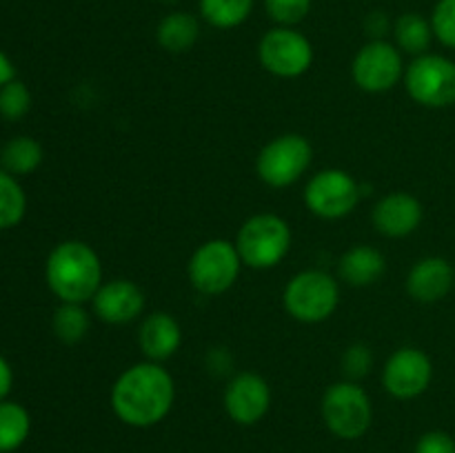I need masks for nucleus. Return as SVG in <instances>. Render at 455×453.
<instances>
[{
  "instance_id": "1",
  "label": "nucleus",
  "mask_w": 455,
  "mask_h": 453,
  "mask_svg": "<svg viewBox=\"0 0 455 453\" xmlns=\"http://www.w3.org/2000/svg\"><path fill=\"white\" fill-rule=\"evenodd\" d=\"M176 402V382L160 362L132 364L111 386V409L127 426L149 429L172 411Z\"/></svg>"
},
{
  "instance_id": "2",
  "label": "nucleus",
  "mask_w": 455,
  "mask_h": 453,
  "mask_svg": "<svg viewBox=\"0 0 455 453\" xmlns=\"http://www.w3.org/2000/svg\"><path fill=\"white\" fill-rule=\"evenodd\" d=\"M44 280L60 302L93 300L102 284V262L92 244L83 240H62L49 251Z\"/></svg>"
},
{
  "instance_id": "3",
  "label": "nucleus",
  "mask_w": 455,
  "mask_h": 453,
  "mask_svg": "<svg viewBox=\"0 0 455 453\" xmlns=\"http://www.w3.org/2000/svg\"><path fill=\"white\" fill-rule=\"evenodd\" d=\"M235 249L243 258V265L251 269H274L291 249L289 222L275 213H256L240 226Z\"/></svg>"
},
{
  "instance_id": "4",
  "label": "nucleus",
  "mask_w": 455,
  "mask_h": 453,
  "mask_svg": "<svg viewBox=\"0 0 455 453\" xmlns=\"http://www.w3.org/2000/svg\"><path fill=\"white\" fill-rule=\"evenodd\" d=\"M287 314L305 324L324 322L333 315L340 302V287L331 274L307 269L293 275L283 293Z\"/></svg>"
},
{
  "instance_id": "5",
  "label": "nucleus",
  "mask_w": 455,
  "mask_h": 453,
  "mask_svg": "<svg viewBox=\"0 0 455 453\" xmlns=\"http://www.w3.org/2000/svg\"><path fill=\"white\" fill-rule=\"evenodd\" d=\"M240 269H243V258L235 249V242H229L225 238H212L191 253L187 275H189L191 287L198 293L220 296L234 287Z\"/></svg>"
},
{
  "instance_id": "6",
  "label": "nucleus",
  "mask_w": 455,
  "mask_h": 453,
  "mask_svg": "<svg viewBox=\"0 0 455 453\" xmlns=\"http://www.w3.org/2000/svg\"><path fill=\"white\" fill-rule=\"evenodd\" d=\"M323 420L340 440H358L371 429L373 407L367 391L354 380L336 382L323 395Z\"/></svg>"
},
{
  "instance_id": "7",
  "label": "nucleus",
  "mask_w": 455,
  "mask_h": 453,
  "mask_svg": "<svg viewBox=\"0 0 455 453\" xmlns=\"http://www.w3.org/2000/svg\"><path fill=\"white\" fill-rule=\"evenodd\" d=\"M314 147L300 133H283L267 142L256 158V173L265 185L284 189L300 180L311 167Z\"/></svg>"
},
{
  "instance_id": "8",
  "label": "nucleus",
  "mask_w": 455,
  "mask_h": 453,
  "mask_svg": "<svg viewBox=\"0 0 455 453\" xmlns=\"http://www.w3.org/2000/svg\"><path fill=\"white\" fill-rule=\"evenodd\" d=\"M409 96L429 109L455 105V62L440 53H422L413 58L404 71Z\"/></svg>"
},
{
  "instance_id": "9",
  "label": "nucleus",
  "mask_w": 455,
  "mask_h": 453,
  "mask_svg": "<svg viewBox=\"0 0 455 453\" xmlns=\"http://www.w3.org/2000/svg\"><path fill=\"white\" fill-rule=\"evenodd\" d=\"M258 60L271 76L300 78L314 65V44L296 27L275 25L258 43Z\"/></svg>"
},
{
  "instance_id": "10",
  "label": "nucleus",
  "mask_w": 455,
  "mask_h": 453,
  "mask_svg": "<svg viewBox=\"0 0 455 453\" xmlns=\"http://www.w3.org/2000/svg\"><path fill=\"white\" fill-rule=\"evenodd\" d=\"M363 198L358 180L345 169H323L305 187V204L323 220L349 216Z\"/></svg>"
},
{
  "instance_id": "11",
  "label": "nucleus",
  "mask_w": 455,
  "mask_h": 453,
  "mask_svg": "<svg viewBox=\"0 0 455 453\" xmlns=\"http://www.w3.org/2000/svg\"><path fill=\"white\" fill-rule=\"evenodd\" d=\"M403 52L387 40H369L351 62V78L363 91L385 93L404 78Z\"/></svg>"
},
{
  "instance_id": "12",
  "label": "nucleus",
  "mask_w": 455,
  "mask_h": 453,
  "mask_svg": "<svg viewBox=\"0 0 455 453\" xmlns=\"http://www.w3.org/2000/svg\"><path fill=\"white\" fill-rule=\"evenodd\" d=\"M434 380L431 358L418 346H400L382 369V386L398 400H413L425 393Z\"/></svg>"
},
{
  "instance_id": "13",
  "label": "nucleus",
  "mask_w": 455,
  "mask_h": 453,
  "mask_svg": "<svg viewBox=\"0 0 455 453\" xmlns=\"http://www.w3.org/2000/svg\"><path fill=\"white\" fill-rule=\"evenodd\" d=\"M225 411L235 425H258L269 413L271 386L260 373L243 371L234 376L222 395Z\"/></svg>"
},
{
  "instance_id": "14",
  "label": "nucleus",
  "mask_w": 455,
  "mask_h": 453,
  "mask_svg": "<svg viewBox=\"0 0 455 453\" xmlns=\"http://www.w3.org/2000/svg\"><path fill=\"white\" fill-rule=\"evenodd\" d=\"M93 314L107 324H127L145 309V293L133 280H109L102 282L92 300Z\"/></svg>"
},
{
  "instance_id": "15",
  "label": "nucleus",
  "mask_w": 455,
  "mask_h": 453,
  "mask_svg": "<svg viewBox=\"0 0 455 453\" xmlns=\"http://www.w3.org/2000/svg\"><path fill=\"white\" fill-rule=\"evenodd\" d=\"M422 218H425L422 203L407 191H394V194L385 195L378 200L371 211L373 226L378 234L387 235V238L411 235L420 226Z\"/></svg>"
},
{
  "instance_id": "16",
  "label": "nucleus",
  "mask_w": 455,
  "mask_h": 453,
  "mask_svg": "<svg viewBox=\"0 0 455 453\" xmlns=\"http://www.w3.org/2000/svg\"><path fill=\"white\" fill-rule=\"evenodd\" d=\"M455 282V269L440 256H427L411 266L407 275V293L416 302L434 305L447 298Z\"/></svg>"
},
{
  "instance_id": "17",
  "label": "nucleus",
  "mask_w": 455,
  "mask_h": 453,
  "mask_svg": "<svg viewBox=\"0 0 455 453\" xmlns=\"http://www.w3.org/2000/svg\"><path fill=\"white\" fill-rule=\"evenodd\" d=\"M138 345L151 362H164L172 358L182 345V329L178 320L167 311H156L149 314L140 322L138 331Z\"/></svg>"
},
{
  "instance_id": "18",
  "label": "nucleus",
  "mask_w": 455,
  "mask_h": 453,
  "mask_svg": "<svg viewBox=\"0 0 455 453\" xmlns=\"http://www.w3.org/2000/svg\"><path fill=\"white\" fill-rule=\"evenodd\" d=\"M387 271V258L369 244H355L342 253L338 262V275L351 287H369L378 282Z\"/></svg>"
},
{
  "instance_id": "19",
  "label": "nucleus",
  "mask_w": 455,
  "mask_h": 453,
  "mask_svg": "<svg viewBox=\"0 0 455 453\" xmlns=\"http://www.w3.org/2000/svg\"><path fill=\"white\" fill-rule=\"evenodd\" d=\"M200 22L189 12H172L158 22L156 40L169 53H185L198 43Z\"/></svg>"
},
{
  "instance_id": "20",
  "label": "nucleus",
  "mask_w": 455,
  "mask_h": 453,
  "mask_svg": "<svg viewBox=\"0 0 455 453\" xmlns=\"http://www.w3.org/2000/svg\"><path fill=\"white\" fill-rule=\"evenodd\" d=\"M44 151L36 138L16 136L4 142L0 149V169L9 171L12 176H29L43 164Z\"/></svg>"
},
{
  "instance_id": "21",
  "label": "nucleus",
  "mask_w": 455,
  "mask_h": 453,
  "mask_svg": "<svg viewBox=\"0 0 455 453\" xmlns=\"http://www.w3.org/2000/svg\"><path fill=\"white\" fill-rule=\"evenodd\" d=\"M394 38L395 47L403 53H409V56L418 58L422 53H429L431 40L434 36V27H431V20H427L425 16L416 12L403 13L398 20L394 22Z\"/></svg>"
},
{
  "instance_id": "22",
  "label": "nucleus",
  "mask_w": 455,
  "mask_h": 453,
  "mask_svg": "<svg viewBox=\"0 0 455 453\" xmlns=\"http://www.w3.org/2000/svg\"><path fill=\"white\" fill-rule=\"evenodd\" d=\"M31 433V416L13 400L0 402V453H12L27 442Z\"/></svg>"
},
{
  "instance_id": "23",
  "label": "nucleus",
  "mask_w": 455,
  "mask_h": 453,
  "mask_svg": "<svg viewBox=\"0 0 455 453\" xmlns=\"http://www.w3.org/2000/svg\"><path fill=\"white\" fill-rule=\"evenodd\" d=\"M256 0H200V16L216 29H235L253 12Z\"/></svg>"
},
{
  "instance_id": "24",
  "label": "nucleus",
  "mask_w": 455,
  "mask_h": 453,
  "mask_svg": "<svg viewBox=\"0 0 455 453\" xmlns=\"http://www.w3.org/2000/svg\"><path fill=\"white\" fill-rule=\"evenodd\" d=\"M53 336L65 345H78L84 340L89 331V314L84 305H76V302H60L58 309L53 311L52 318Z\"/></svg>"
},
{
  "instance_id": "25",
  "label": "nucleus",
  "mask_w": 455,
  "mask_h": 453,
  "mask_svg": "<svg viewBox=\"0 0 455 453\" xmlns=\"http://www.w3.org/2000/svg\"><path fill=\"white\" fill-rule=\"evenodd\" d=\"M27 213V195L16 176L0 169V231L13 229Z\"/></svg>"
},
{
  "instance_id": "26",
  "label": "nucleus",
  "mask_w": 455,
  "mask_h": 453,
  "mask_svg": "<svg viewBox=\"0 0 455 453\" xmlns=\"http://www.w3.org/2000/svg\"><path fill=\"white\" fill-rule=\"evenodd\" d=\"M31 102H34V98H31L29 87L22 80L13 78L12 83L0 89V118L18 123L29 114Z\"/></svg>"
},
{
  "instance_id": "27",
  "label": "nucleus",
  "mask_w": 455,
  "mask_h": 453,
  "mask_svg": "<svg viewBox=\"0 0 455 453\" xmlns=\"http://www.w3.org/2000/svg\"><path fill=\"white\" fill-rule=\"evenodd\" d=\"M314 0H265V9L278 27H296L311 12Z\"/></svg>"
},
{
  "instance_id": "28",
  "label": "nucleus",
  "mask_w": 455,
  "mask_h": 453,
  "mask_svg": "<svg viewBox=\"0 0 455 453\" xmlns=\"http://www.w3.org/2000/svg\"><path fill=\"white\" fill-rule=\"evenodd\" d=\"M431 27L444 47L455 49V0H438L431 13Z\"/></svg>"
},
{
  "instance_id": "29",
  "label": "nucleus",
  "mask_w": 455,
  "mask_h": 453,
  "mask_svg": "<svg viewBox=\"0 0 455 453\" xmlns=\"http://www.w3.org/2000/svg\"><path fill=\"white\" fill-rule=\"evenodd\" d=\"M371 362L373 358L367 345H351L349 349L345 351V355H342V369H345L347 378L354 382L360 380L363 376H367Z\"/></svg>"
},
{
  "instance_id": "30",
  "label": "nucleus",
  "mask_w": 455,
  "mask_h": 453,
  "mask_svg": "<svg viewBox=\"0 0 455 453\" xmlns=\"http://www.w3.org/2000/svg\"><path fill=\"white\" fill-rule=\"evenodd\" d=\"M413 453H455V440L447 431H427L416 442Z\"/></svg>"
},
{
  "instance_id": "31",
  "label": "nucleus",
  "mask_w": 455,
  "mask_h": 453,
  "mask_svg": "<svg viewBox=\"0 0 455 453\" xmlns=\"http://www.w3.org/2000/svg\"><path fill=\"white\" fill-rule=\"evenodd\" d=\"M13 386V369L9 364V360L0 354V402L7 400V395L12 393Z\"/></svg>"
},
{
  "instance_id": "32",
  "label": "nucleus",
  "mask_w": 455,
  "mask_h": 453,
  "mask_svg": "<svg viewBox=\"0 0 455 453\" xmlns=\"http://www.w3.org/2000/svg\"><path fill=\"white\" fill-rule=\"evenodd\" d=\"M13 78H16V67H13L12 58L0 49V89L7 83H12Z\"/></svg>"
}]
</instances>
